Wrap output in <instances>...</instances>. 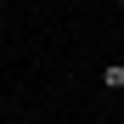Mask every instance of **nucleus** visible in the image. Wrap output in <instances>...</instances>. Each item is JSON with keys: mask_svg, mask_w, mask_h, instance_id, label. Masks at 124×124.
<instances>
[{"mask_svg": "<svg viewBox=\"0 0 124 124\" xmlns=\"http://www.w3.org/2000/svg\"><path fill=\"white\" fill-rule=\"evenodd\" d=\"M101 90H124V62H107L101 68Z\"/></svg>", "mask_w": 124, "mask_h": 124, "instance_id": "nucleus-1", "label": "nucleus"}, {"mask_svg": "<svg viewBox=\"0 0 124 124\" xmlns=\"http://www.w3.org/2000/svg\"><path fill=\"white\" fill-rule=\"evenodd\" d=\"M6 28H11V17H6V6H0V34H6Z\"/></svg>", "mask_w": 124, "mask_h": 124, "instance_id": "nucleus-2", "label": "nucleus"}, {"mask_svg": "<svg viewBox=\"0 0 124 124\" xmlns=\"http://www.w3.org/2000/svg\"><path fill=\"white\" fill-rule=\"evenodd\" d=\"M34 124H45V118H34Z\"/></svg>", "mask_w": 124, "mask_h": 124, "instance_id": "nucleus-4", "label": "nucleus"}, {"mask_svg": "<svg viewBox=\"0 0 124 124\" xmlns=\"http://www.w3.org/2000/svg\"><path fill=\"white\" fill-rule=\"evenodd\" d=\"M118 17H124V0H118Z\"/></svg>", "mask_w": 124, "mask_h": 124, "instance_id": "nucleus-3", "label": "nucleus"}]
</instances>
